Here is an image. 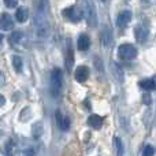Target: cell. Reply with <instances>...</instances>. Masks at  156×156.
Segmentation results:
<instances>
[{
    "label": "cell",
    "mask_w": 156,
    "mask_h": 156,
    "mask_svg": "<svg viewBox=\"0 0 156 156\" xmlns=\"http://www.w3.org/2000/svg\"><path fill=\"white\" fill-rule=\"evenodd\" d=\"M77 45H78V49H80V51H88L89 47H90V38H89V36L81 34L80 37H78Z\"/></svg>",
    "instance_id": "12"
},
{
    "label": "cell",
    "mask_w": 156,
    "mask_h": 156,
    "mask_svg": "<svg viewBox=\"0 0 156 156\" xmlns=\"http://www.w3.org/2000/svg\"><path fill=\"white\" fill-rule=\"evenodd\" d=\"M134 36H136L138 43H141V44L145 43L147 38H148V29L141 26V25H138V26H136V29H134Z\"/></svg>",
    "instance_id": "9"
},
{
    "label": "cell",
    "mask_w": 156,
    "mask_h": 156,
    "mask_svg": "<svg viewBox=\"0 0 156 156\" xmlns=\"http://www.w3.org/2000/svg\"><path fill=\"white\" fill-rule=\"evenodd\" d=\"M103 122H104V118H101L100 115H96V114H92L88 118V125L93 129H100L103 126Z\"/></svg>",
    "instance_id": "11"
},
{
    "label": "cell",
    "mask_w": 156,
    "mask_h": 156,
    "mask_svg": "<svg viewBox=\"0 0 156 156\" xmlns=\"http://www.w3.org/2000/svg\"><path fill=\"white\" fill-rule=\"evenodd\" d=\"M4 4L7 5L8 8H14L18 4V0H4Z\"/></svg>",
    "instance_id": "23"
},
{
    "label": "cell",
    "mask_w": 156,
    "mask_h": 156,
    "mask_svg": "<svg viewBox=\"0 0 156 156\" xmlns=\"http://www.w3.org/2000/svg\"><path fill=\"white\" fill-rule=\"evenodd\" d=\"M140 86L144 89V90L149 92V90H155V78L151 77V78H145V80L140 81Z\"/></svg>",
    "instance_id": "15"
},
{
    "label": "cell",
    "mask_w": 156,
    "mask_h": 156,
    "mask_svg": "<svg viewBox=\"0 0 156 156\" xmlns=\"http://www.w3.org/2000/svg\"><path fill=\"white\" fill-rule=\"evenodd\" d=\"M12 67L16 73H22V69H23V62H22L21 56H12Z\"/></svg>",
    "instance_id": "19"
},
{
    "label": "cell",
    "mask_w": 156,
    "mask_h": 156,
    "mask_svg": "<svg viewBox=\"0 0 156 156\" xmlns=\"http://www.w3.org/2000/svg\"><path fill=\"white\" fill-rule=\"evenodd\" d=\"M4 103H5V99L2 96V94H0V107H2V105L4 104Z\"/></svg>",
    "instance_id": "24"
},
{
    "label": "cell",
    "mask_w": 156,
    "mask_h": 156,
    "mask_svg": "<svg viewBox=\"0 0 156 156\" xmlns=\"http://www.w3.org/2000/svg\"><path fill=\"white\" fill-rule=\"evenodd\" d=\"M48 0H40L38 5L36 8V16H34V26H36V34L38 37L44 38L49 33V19H48Z\"/></svg>",
    "instance_id": "1"
},
{
    "label": "cell",
    "mask_w": 156,
    "mask_h": 156,
    "mask_svg": "<svg viewBox=\"0 0 156 156\" xmlns=\"http://www.w3.org/2000/svg\"><path fill=\"white\" fill-rule=\"evenodd\" d=\"M44 133V126L41 122H36L34 125L32 126V136L34 138H40Z\"/></svg>",
    "instance_id": "18"
},
{
    "label": "cell",
    "mask_w": 156,
    "mask_h": 156,
    "mask_svg": "<svg viewBox=\"0 0 156 156\" xmlns=\"http://www.w3.org/2000/svg\"><path fill=\"white\" fill-rule=\"evenodd\" d=\"M2 41H3V34L0 33V44H2Z\"/></svg>",
    "instance_id": "25"
},
{
    "label": "cell",
    "mask_w": 156,
    "mask_h": 156,
    "mask_svg": "<svg viewBox=\"0 0 156 156\" xmlns=\"http://www.w3.org/2000/svg\"><path fill=\"white\" fill-rule=\"evenodd\" d=\"M118 56L123 60H132L137 56V49L132 44H122L118 49Z\"/></svg>",
    "instance_id": "4"
},
{
    "label": "cell",
    "mask_w": 156,
    "mask_h": 156,
    "mask_svg": "<svg viewBox=\"0 0 156 156\" xmlns=\"http://www.w3.org/2000/svg\"><path fill=\"white\" fill-rule=\"evenodd\" d=\"M101 44L103 47H110L111 43H112V33H111L110 27H104L101 32Z\"/></svg>",
    "instance_id": "13"
},
{
    "label": "cell",
    "mask_w": 156,
    "mask_h": 156,
    "mask_svg": "<svg viewBox=\"0 0 156 156\" xmlns=\"http://www.w3.org/2000/svg\"><path fill=\"white\" fill-rule=\"evenodd\" d=\"M74 65V51L71 48V44L67 47V55H66V69L67 70H71Z\"/></svg>",
    "instance_id": "17"
},
{
    "label": "cell",
    "mask_w": 156,
    "mask_h": 156,
    "mask_svg": "<svg viewBox=\"0 0 156 156\" xmlns=\"http://www.w3.org/2000/svg\"><path fill=\"white\" fill-rule=\"evenodd\" d=\"M15 18L18 22H26V19L29 18V11H27L26 7H19L15 12Z\"/></svg>",
    "instance_id": "16"
},
{
    "label": "cell",
    "mask_w": 156,
    "mask_h": 156,
    "mask_svg": "<svg viewBox=\"0 0 156 156\" xmlns=\"http://www.w3.org/2000/svg\"><path fill=\"white\" fill-rule=\"evenodd\" d=\"M62 71L59 69H54L51 71V81H49V89H51V94L54 97H58L60 93V88H62Z\"/></svg>",
    "instance_id": "3"
},
{
    "label": "cell",
    "mask_w": 156,
    "mask_h": 156,
    "mask_svg": "<svg viewBox=\"0 0 156 156\" xmlns=\"http://www.w3.org/2000/svg\"><path fill=\"white\" fill-rule=\"evenodd\" d=\"M56 123H58V127H59L60 130H63V132L70 129V118L63 115L59 110L56 111Z\"/></svg>",
    "instance_id": "6"
},
{
    "label": "cell",
    "mask_w": 156,
    "mask_h": 156,
    "mask_svg": "<svg viewBox=\"0 0 156 156\" xmlns=\"http://www.w3.org/2000/svg\"><path fill=\"white\" fill-rule=\"evenodd\" d=\"M115 145L116 149H118V155H123V144H122V140L119 137H115Z\"/></svg>",
    "instance_id": "21"
},
{
    "label": "cell",
    "mask_w": 156,
    "mask_h": 156,
    "mask_svg": "<svg viewBox=\"0 0 156 156\" xmlns=\"http://www.w3.org/2000/svg\"><path fill=\"white\" fill-rule=\"evenodd\" d=\"M63 15H65V18L70 19V21L78 22L81 19V16H82V12H81V10L77 7H69V8H66V10H63Z\"/></svg>",
    "instance_id": "5"
},
{
    "label": "cell",
    "mask_w": 156,
    "mask_h": 156,
    "mask_svg": "<svg viewBox=\"0 0 156 156\" xmlns=\"http://www.w3.org/2000/svg\"><path fill=\"white\" fill-rule=\"evenodd\" d=\"M111 71H112V76L114 78H116L118 80V82H122L123 81V70H122V67L118 65V63H111Z\"/></svg>",
    "instance_id": "14"
},
{
    "label": "cell",
    "mask_w": 156,
    "mask_h": 156,
    "mask_svg": "<svg viewBox=\"0 0 156 156\" xmlns=\"http://www.w3.org/2000/svg\"><path fill=\"white\" fill-rule=\"evenodd\" d=\"M130 21H132V12H130L129 10H125V11H122L118 15V18H116V26L126 27L127 25L130 23Z\"/></svg>",
    "instance_id": "7"
},
{
    "label": "cell",
    "mask_w": 156,
    "mask_h": 156,
    "mask_svg": "<svg viewBox=\"0 0 156 156\" xmlns=\"http://www.w3.org/2000/svg\"><path fill=\"white\" fill-rule=\"evenodd\" d=\"M143 155L144 156H154L155 152H154V149H152V147L151 145H147L145 148H144V151H143Z\"/></svg>",
    "instance_id": "22"
},
{
    "label": "cell",
    "mask_w": 156,
    "mask_h": 156,
    "mask_svg": "<svg viewBox=\"0 0 156 156\" xmlns=\"http://www.w3.org/2000/svg\"><path fill=\"white\" fill-rule=\"evenodd\" d=\"M12 26H14V22L10 14H7V12L0 14V29L5 32V30H11Z\"/></svg>",
    "instance_id": "8"
},
{
    "label": "cell",
    "mask_w": 156,
    "mask_h": 156,
    "mask_svg": "<svg viewBox=\"0 0 156 156\" xmlns=\"http://www.w3.org/2000/svg\"><path fill=\"white\" fill-rule=\"evenodd\" d=\"M80 4H81L80 10L82 12V15L85 16L86 23L92 27L97 26V11L93 0H80Z\"/></svg>",
    "instance_id": "2"
},
{
    "label": "cell",
    "mask_w": 156,
    "mask_h": 156,
    "mask_svg": "<svg viewBox=\"0 0 156 156\" xmlns=\"http://www.w3.org/2000/svg\"><path fill=\"white\" fill-rule=\"evenodd\" d=\"M22 40V32H19V30H16V32H12L10 36V38H8V41H10L11 45H15V44H18L19 41Z\"/></svg>",
    "instance_id": "20"
},
{
    "label": "cell",
    "mask_w": 156,
    "mask_h": 156,
    "mask_svg": "<svg viewBox=\"0 0 156 156\" xmlns=\"http://www.w3.org/2000/svg\"><path fill=\"white\" fill-rule=\"evenodd\" d=\"M74 77H76V80L78 82H85L89 78V69L86 66H80V67H77Z\"/></svg>",
    "instance_id": "10"
}]
</instances>
